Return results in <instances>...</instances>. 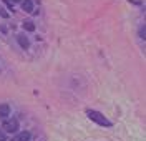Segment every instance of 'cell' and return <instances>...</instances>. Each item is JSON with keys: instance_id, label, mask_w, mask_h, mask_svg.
<instances>
[{"instance_id": "cell-4", "label": "cell", "mask_w": 146, "mask_h": 141, "mask_svg": "<svg viewBox=\"0 0 146 141\" xmlns=\"http://www.w3.org/2000/svg\"><path fill=\"white\" fill-rule=\"evenodd\" d=\"M17 42H18V45L23 48V50H28V48H30V42H28V38L25 37V35H18Z\"/></svg>"}, {"instance_id": "cell-9", "label": "cell", "mask_w": 146, "mask_h": 141, "mask_svg": "<svg viewBox=\"0 0 146 141\" xmlns=\"http://www.w3.org/2000/svg\"><path fill=\"white\" fill-rule=\"evenodd\" d=\"M0 141H7V134L0 130Z\"/></svg>"}, {"instance_id": "cell-2", "label": "cell", "mask_w": 146, "mask_h": 141, "mask_svg": "<svg viewBox=\"0 0 146 141\" xmlns=\"http://www.w3.org/2000/svg\"><path fill=\"white\" fill-rule=\"evenodd\" d=\"M2 131L3 133H17L18 130V121L17 118H9V120H5L3 121V124H2Z\"/></svg>"}, {"instance_id": "cell-8", "label": "cell", "mask_w": 146, "mask_h": 141, "mask_svg": "<svg viewBox=\"0 0 146 141\" xmlns=\"http://www.w3.org/2000/svg\"><path fill=\"white\" fill-rule=\"evenodd\" d=\"M139 37L143 38V40L146 38V28H145V25H143V27L139 28Z\"/></svg>"}, {"instance_id": "cell-5", "label": "cell", "mask_w": 146, "mask_h": 141, "mask_svg": "<svg viewBox=\"0 0 146 141\" xmlns=\"http://www.w3.org/2000/svg\"><path fill=\"white\" fill-rule=\"evenodd\" d=\"M22 9L25 10V12H28V13H32L33 12V2L32 0H22Z\"/></svg>"}, {"instance_id": "cell-7", "label": "cell", "mask_w": 146, "mask_h": 141, "mask_svg": "<svg viewBox=\"0 0 146 141\" xmlns=\"http://www.w3.org/2000/svg\"><path fill=\"white\" fill-rule=\"evenodd\" d=\"M23 28H25L27 32H33V30H35V25H33V22L25 20V22H23Z\"/></svg>"}, {"instance_id": "cell-1", "label": "cell", "mask_w": 146, "mask_h": 141, "mask_svg": "<svg viewBox=\"0 0 146 141\" xmlns=\"http://www.w3.org/2000/svg\"><path fill=\"white\" fill-rule=\"evenodd\" d=\"M86 115H88V118H90V120H93L95 123H98V124H101V126H106V128H110V126H111V121H110V120H106V118H105L100 111L88 110V111H86Z\"/></svg>"}, {"instance_id": "cell-6", "label": "cell", "mask_w": 146, "mask_h": 141, "mask_svg": "<svg viewBox=\"0 0 146 141\" xmlns=\"http://www.w3.org/2000/svg\"><path fill=\"white\" fill-rule=\"evenodd\" d=\"M10 115V106L7 103H2L0 105V118H7Z\"/></svg>"}, {"instance_id": "cell-11", "label": "cell", "mask_w": 146, "mask_h": 141, "mask_svg": "<svg viewBox=\"0 0 146 141\" xmlns=\"http://www.w3.org/2000/svg\"><path fill=\"white\" fill-rule=\"evenodd\" d=\"M12 2H20V0H12Z\"/></svg>"}, {"instance_id": "cell-10", "label": "cell", "mask_w": 146, "mask_h": 141, "mask_svg": "<svg viewBox=\"0 0 146 141\" xmlns=\"http://www.w3.org/2000/svg\"><path fill=\"white\" fill-rule=\"evenodd\" d=\"M0 15H2L3 19H7V17H9V12H5L3 9H0Z\"/></svg>"}, {"instance_id": "cell-3", "label": "cell", "mask_w": 146, "mask_h": 141, "mask_svg": "<svg viewBox=\"0 0 146 141\" xmlns=\"http://www.w3.org/2000/svg\"><path fill=\"white\" fill-rule=\"evenodd\" d=\"M30 138H32V134L28 131H22V133H18V134H15L12 141H30Z\"/></svg>"}]
</instances>
